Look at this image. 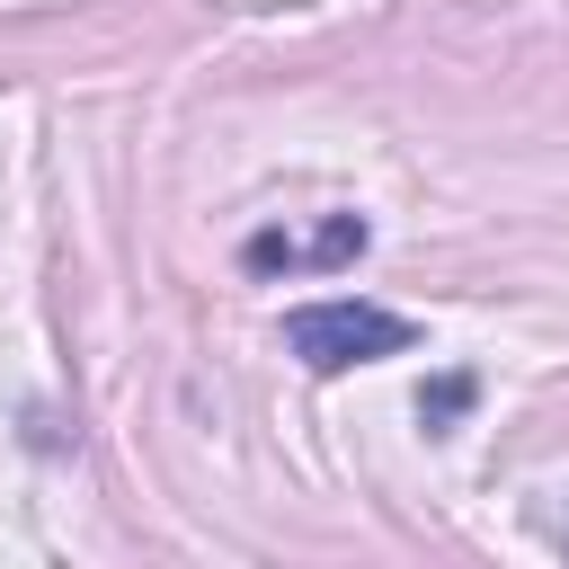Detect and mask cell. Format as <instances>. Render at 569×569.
I'll use <instances>...</instances> for the list:
<instances>
[{
  "label": "cell",
  "mask_w": 569,
  "mask_h": 569,
  "mask_svg": "<svg viewBox=\"0 0 569 569\" xmlns=\"http://www.w3.org/2000/svg\"><path fill=\"white\" fill-rule=\"evenodd\" d=\"M418 329L400 320V311H382V302H302V311H284V347L311 365V373H347V365H373V356H400Z\"/></svg>",
  "instance_id": "cell-1"
},
{
  "label": "cell",
  "mask_w": 569,
  "mask_h": 569,
  "mask_svg": "<svg viewBox=\"0 0 569 569\" xmlns=\"http://www.w3.org/2000/svg\"><path fill=\"white\" fill-rule=\"evenodd\" d=\"M356 249H365V222L338 213V222H320L311 240H293V231H258V240H249V267H338V258H356Z\"/></svg>",
  "instance_id": "cell-2"
},
{
  "label": "cell",
  "mask_w": 569,
  "mask_h": 569,
  "mask_svg": "<svg viewBox=\"0 0 569 569\" xmlns=\"http://www.w3.org/2000/svg\"><path fill=\"white\" fill-rule=\"evenodd\" d=\"M462 409H471V382H462V373H445L436 391H418V418H427V427H453Z\"/></svg>",
  "instance_id": "cell-3"
},
{
  "label": "cell",
  "mask_w": 569,
  "mask_h": 569,
  "mask_svg": "<svg viewBox=\"0 0 569 569\" xmlns=\"http://www.w3.org/2000/svg\"><path fill=\"white\" fill-rule=\"evenodd\" d=\"M533 525H542V533H551V542L569 551V489H551V498H533Z\"/></svg>",
  "instance_id": "cell-4"
}]
</instances>
